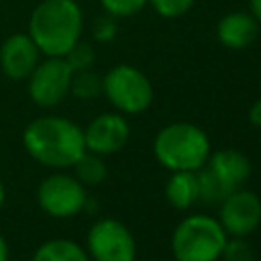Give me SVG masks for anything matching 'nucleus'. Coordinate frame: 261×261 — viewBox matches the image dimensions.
<instances>
[{"instance_id":"1","label":"nucleus","mask_w":261,"mask_h":261,"mask_svg":"<svg viewBox=\"0 0 261 261\" xmlns=\"http://www.w3.org/2000/svg\"><path fill=\"white\" fill-rule=\"evenodd\" d=\"M27 153L41 165L63 169L71 167L86 151L84 128L63 116H39L22 133Z\"/></svg>"},{"instance_id":"2","label":"nucleus","mask_w":261,"mask_h":261,"mask_svg":"<svg viewBox=\"0 0 261 261\" xmlns=\"http://www.w3.org/2000/svg\"><path fill=\"white\" fill-rule=\"evenodd\" d=\"M84 31V12L75 0H41L29 18V37L47 57H63Z\"/></svg>"},{"instance_id":"3","label":"nucleus","mask_w":261,"mask_h":261,"mask_svg":"<svg viewBox=\"0 0 261 261\" xmlns=\"http://www.w3.org/2000/svg\"><path fill=\"white\" fill-rule=\"evenodd\" d=\"M210 153L208 135L194 122H171L153 139V155L169 171H198Z\"/></svg>"},{"instance_id":"4","label":"nucleus","mask_w":261,"mask_h":261,"mask_svg":"<svg viewBox=\"0 0 261 261\" xmlns=\"http://www.w3.org/2000/svg\"><path fill=\"white\" fill-rule=\"evenodd\" d=\"M228 241L222 224L208 214L186 216L171 232L175 261H218Z\"/></svg>"},{"instance_id":"5","label":"nucleus","mask_w":261,"mask_h":261,"mask_svg":"<svg viewBox=\"0 0 261 261\" xmlns=\"http://www.w3.org/2000/svg\"><path fill=\"white\" fill-rule=\"evenodd\" d=\"M102 94L122 114H141L153 102L149 77L135 65L120 63L102 75Z\"/></svg>"},{"instance_id":"6","label":"nucleus","mask_w":261,"mask_h":261,"mask_svg":"<svg viewBox=\"0 0 261 261\" xmlns=\"http://www.w3.org/2000/svg\"><path fill=\"white\" fill-rule=\"evenodd\" d=\"M73 69L63 57H47L37 63L29 80V96L41 108L57 106L69 94Z\"/></svg>"},{"instance_id":"7","label":"nucleus","mask_w":261,"mask_h":261,"mask_svg":"<svg viewBox=\"0 0 261 261\" xmlns=\"http://www.w3.org/2000/svg\"><path fill=\"white\" fill-rule=\"evenodd\" d=\"M88 255L94 261H135L137 243L120 220L102 218L88 232Z\"/></svg>"},{"instance_id":"8","label":"nucleus","mask_w":261,"mask_h":261,"mask_svg":"<svg viewBox=\"0 0 261 261\" xmlns=\"http://www.w3.org/2000/svg\"><path fill=\"white\" fill-rule=\"evenodd\" d=\"M86 188L75 177L53 173L39 184L37 202L53 218H71L86 206Z\"/></svg>"},{"instance_id":"9","label":"nucleus","mask_w":261,"mask_h":261,"mask_svg":"<svg viewBox=\"0 0 261 261\" xmlns=\"http://www.w3.org/2000/svg\"><path fill=\"white\" fill-rule=\"evenodd\" d=\"M218 222L232 237H247L261 224V198L251 192L237 188L220 202Z\"/></svg>"},{"instance_id":"10","label":"nucleus","mask_w":261,"mask_h":261,"mask_svg":"<svg viewBox=\"0 0 261 261\" xmlns=\"http://www.w3.org/2000/svg\"><path fill=\"white\" fill-rule=\"evenodd\" d=\"M128 137H130V126L126 118L116 112L98 114L84 128L86 151H92L96 155L118 153L128 143Z\"/></svg>"},{"instance_id":"11","label":"nucleus","mask_w":261,"mask_h":261,"mask_svg":"<svg viewBox=\"0 0 261 261\" xmlns=\"http://www.w3.org/2000/svg\"><path fill=\"white\" fill-rule=\"evenodd\" d=\"M41 57L39 47L29 33H14L0 45V69L10 80H27Z\"/></svg>"},{"instance_id":"12","label":"nucleus","mask_w":261,"mask_h":261,"mask_svg":"<svg viewBox=\"0 0 261 261\" xmlns=\"http://www.w3.org/2000/svg\"><path fill=\"white\" fill-rule=\"evenodd\" d=\"M259 35V20L251 12H228L216 24V37L226 49H245Z\"/></svg>"},{"instance_id":"13","label":"nucleus","mask_w":261,"mask_h":261,"mask_svg":"<svg viewBox=\"0 0 261 261\" xmlns=\"http://www.w3.org/2000/svg\"><path fill=\"white\" fill-rule=\"evenodd\" d=\"M204 165L210 167L230 190L241 188L247 181V177L251 175L249 157L237 149H218V151L210 153V157Z\"/></svg>"},{"instance_id":"14","label":"nucleus","mask_w":261,"mask_h":261,"mask_svg":"<svg viewBox=\"0 0 261 261\" xmlns=\"http://www.w3.org/2000/svg\"><path fill=\"white\" fill-rule=\"evenodd\" d=\"M165 198L175 210H188L198 202L196 171H171L165 184Z\"/></svg>"},{"instance_id":"15","label":"nucleus","mask_w":261,"mask_h":261,"mask_svg":"<svg viewBox=\"0 0 261 261\" xmlns=\"http://www.w3.org/2000/svg\"><path fill=\"white\" fill-rule=\"evenodd\" d=\"M31 261H90L88 251L69 239L45 241L33 255Z\"/></svg>"},{"instance_id":"16","label":"nucleus","mask_w":261,"mask_h":261,"mask_svg":"<svg viewBox=\"0 0 261 261\" xmlns=\"http://www.w3.org/2000/svg\"><path fill=\"white\" fill-rule=\"evenodd\" d=\"M71 167L75 169V179L84 186H98L108 175V169H106L102 155H96L92 151H84V155Z\"/></svg>"},{"instance_id":"17","label":"nucleus","mask_w":261,"mask_h":261,"mask_svg":"<svg viewBox=\"0 0 261 261\" xmlns=\"http://www.w3.org/2000/svg\"><path fill=\"white\" fill-rule=\"evenodd\" d=\"M198 175V200L204 204H220L232 190L210 169V167H200Z\"/></svg>"},{"instance_id":"18","label":"nucleus","mask_w":261,"mask_h":261,"mask_svg":"<svg viewBox=\"0 0 261 261\" xmlns=\"http://www.w3.org/2000/svg\"><path fill=\"white\" fill-rule=\"evenodd\" d=\"M69 92L80 100H94L102 94V75H98L92 69L73 71Z\"/></svg>"},{"instance_id":"19","label":"nucleus","mask_w":261,"mask_h":261,"mask_svg":"<svg viewBox=\"0 0 261 261\" xmlns=\"http://www.w3.org/2000/svg\"><path fill=\"white\" fill-rule=\"evenodd\" d=\"M63 59L67 61V65L73 69V71H80V69H90L94 59H96V53H94V47L88 43V41H77L65 55Z\"/></svg>"},{"instance_id":"20","label":"nucleus","mask_w":261,"mask_h":261,"mask_svg":"<svg viewBox=\"0 0 261 261\" xmlns=\"http://www.w3.org/2000/svg\"><path fill=\"white\" fill-rule=\"evenodd\" d=\"M100 4L106 14L114 18H126L139 14L149 4V0H100Z\"/></svg>"},{"instance_id":"21","label":"nucleus","mask_w":261,"mask_h":261,"mask_svg":"<svg viewBox=\"0 0 261 261\" xmlns=\"http://www.w3.org/2000/svg\"><path fill=\"white\" fill-rule=\"evenodd\" d=\"M151 8L163 18H177L190 12L196 0H149Z\"/></svg>"},{"instance_id":"22","label":"nucleus","mask_w":261,"mask_h":261,"mask_svg":"<svg viewBox=\"0 0 261 261\" xmlns=\"http://www.w3.org/2000/svg\"><path fill=\"white\" fill-rule=\"evenodd\" d=\"M118 35V24H116V18L110 16V14H104V16H98L92 24V37L94 41L98 43H110L114 41V37Z\"/></svg>"},{"instance_id":"23","label":"nucleus","mask_w":261,"mask_h":261,"mask_svg":"<svg viewBox=\"0 0 261 261\" xmlns=\"http://www.w3.org/2000/svg\"><path fill=\"white\" fill-rule=\"evenodd\" d=\"M222 257L226 261H253V249L243 237H234L232 241H226Z\"/></svg>"},{"instance_id":"24","label":"nucleus","mask_w":261,"mask_h":261,"mask_svg":"<svg viewBox=\"0 0 261 261\" xmlns=\"http://www.w3.org/2000/svg\"><path fill=\"white\" fill-rule=\"evenodd\" d=\"M249 122L257 128H261V98L257 102H253V106L249 108Z\"/></svg>"},{"instance_id":"25","label":"nucleus","mask_w":261,"mask_h":261,"mask_svg":"<svg viewBox=\"0 0 261 261\" xmlns=\"http://www.w3.org/2000/svg\"><path fill=\"white\" fill-rule=\"evenodd\" d=\"M249 6H251V14L261 22V0H249Z\"/></svg>"},{"instance_id":"26","label":"nucleus","mask_w":261,"mask_h":261,"mask_svg":"<svg viewBox=\"0 0 261 261\" xmlns=\"http://www.w3.org/2000/svg\"><path fill=\"white\" fill-rule=\"evenodd\" d=\"M0 261H8V245L2 234H0Z\"/></svg>"},{"instance_id":"27","label":"nucleus","mask_w":261,"mask_h":261,"mask_svg":"<svg viewBox=\"0 0 261 261\" xmlns=\"http://www.w3.org/2000/svg\"><path fill=\"white\" fill-rule=\"evenodd\" d=\"M4 198H6V190H4V184H2V179H0V206L4 204Z\"/></svg>"},{"instance_id":"28","label":"nucleus","mask_w":261,"mask_h":261,"mask_svg":"<svg viewBox=\"0 0 261 261\" xmlns=\"http://www.w3.org/2000/svg\"><path fill=\"white\" fill-rule=\"evenodd\" d=\"M259 90H261V80H259Z\"/></svg>"}]
</instances>
